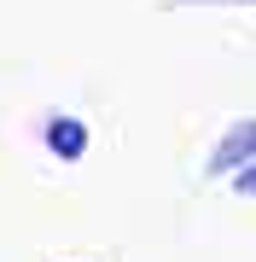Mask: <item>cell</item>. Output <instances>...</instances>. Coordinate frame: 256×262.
Here are the masks:
<instances>
[{"label":"cell","mask_w":256,"mask_h":262,"mask_svg":"<svg viewBox=\"0 0 256 262\" xmlns=\"http://www.w3.org/2000/svg\"><path fill=\"white\" fill-rule=\"evenodd\" d=\"M250 158H256V117L233 122V128L221 134V146L210 151V175H233V169L250 163Z\"/></svg>","instance_id":"1"},{"label":"cell","mask_w":256,"mask_h":262,"mask_svg":"<svg viewBox=\"0 0 256 262\" xmlns=\"http://www.w3.org/2000/svg\"><path fill=\"white\" fill-rule=\"evenodd\" d=\"M47 146L58 151V158H82V151H87V128L76 117H53L47 122Z\"/></svg>","instance_id":"2"},{"label":"cell","mask_w":256,"mask_h":262,"mask_svg":"<svg viewBox=\"0 0 256 262\" xmlns=\"http://www.w3.org/2000/svg\"><path fill=\"white\" fill-rule=\"evenodd\" d=\"M233 192L256 198V158H250V163H239V175H233Z\"/></svg>","instance_id":"3"}]
</instances>
